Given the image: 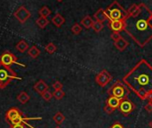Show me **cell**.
<instances>
[{"mask_svg":"<svg viewBox=\"0 0 152 128\" xmlns=\"http://www.w3.org/2000/svg\"><path fill=\"white\" fill-rule=\"evenodd\" d=\"M123 82L141 101L152 93V66L141 59L123 78Z\"/></svg>","mask_w":152,"mask_h":128,"instance_id":"6da1fadb","label":"cell"},{"mask_svg":"<svg viewBox=\"0 0 152 128\" xmlns=\"http://www.w3.org/2000/svg\"><path fill=\"white\" fill-rule=\"evenodd\" d=\"M140 5V9L124 20V30L140 47H143L152 39V28L149 24L152 13L143 3Z\"/></svg>","mask_w":152,"mask_h":128,"instance_id":"7a4b0ae2","label":"cell"},{"mask_svg":"<svg viewBox=\"0 0 152 128\" xmlns=\"http://www.w3.org/2000/svg\"><path fill=\"white\" fill-rule=\"evenodd\" d=\"M105 13L109 21H124L129 16L127 11L117 1H114L105 9Z\"/></svg>","mask_w":152,"mask_h":128,"instance_id":"3957f363","label":"cell"},{"mask_svg":"<svg viewBox=\"0 0 152 128\" xmlns=\"http://www.w3.org/2000/svg\"><path fill=\"white\" fill-rule=\"evenodd\" d=\"M107 94L109 96H114L118 98L119 100H124L128 98L130 94V89L126 86V85L120 80H117L107 91Z\"/></svg>","mask_w":152,"mask_h":128,"instance_id":"277c9868","label":"cell"},{"mask_svg":"<svg viewBox=\"0 0 152 128\" xmlns=\"http://www.w3.org/2000/svg\"><path fill=\"white\" fill-rule=\"evenodd\" d=\"M15 79L21 80L22 78H19L10 67H5L0 64V89H4L7 87V85Z\"/></svg>","mask_w":152,"mask_h":128,"instance_id":"5b68a950","label":"cell"},{"mask_svg":"<svg viewBox=\"0 0 152 128\" xmlns=\"http://www.w3.org/2000/svg\"><path fill=\"white\" fill-rule=\"evenodd\" d=\"M5 118L10 125L18 124H28L26 121L29 120V118L23 116V112L17 108H12L9 110H7V112L5 115Z\"/></svg>","mask_w":152,"mask_h":128,"instance_id":"8992f818","label":"cell"},{"mask_svg":"<svg viewBox=\"0 0 152 128\" xmlns=\"http://www.w3.org/2000/svg\"><path fill=\"white\" fill-rule=\"evenodd\" d=\"M0 64L5 67H10L13 64H16V65H21L23 67H25V65L21 64L17 61L16 56L9 51H6L5 52H3L0 55Z\"/></svg>","mask_w":152,"mask_h":128,"instance_id":"52a82bcc","label":"cell"},{"mask_svg":"<svg viewBox=\"0 0 152 128\" xmlns=\"http://www.w3.org/2000/svg\"><path fill=\"white\" fill-rule=\"evenodd\" d=\"M135 108H136L135 104L131 100L126 98V99H124L121 101L120 106H119V110L123 114V116H127L135 109Z\"/></svg>","mask_w":152,"mask_h":128,"instance_id":"ba28073f","label":"cell"},{"mask_svg":"<svg viewBox=\"0 0 152 128\" xmlns=\"http://www.w3.org/2000/svg\"><path fill=\"white\" fill-rule=\"evenodd\" d=\"M112 78H112L111 74H110L107 70H102L96 76L95 81H96V83H97L99 86L105 87L106 86H107V85L110 83V81L112 80Z\"/></svg>","mask_w":152,"mask_h":128,"instance_id":"9c48e42d","label":"cell"},{"mask_svg":"<svg viewBox=\"0 0 152 128\" xmlns=\"http://www.w3.org/2000/svg\"><path fill=\"white\" fill-rule=\"evenodd\" d=\"M14 15L21 23H24L28 19H30L31 14L25 6H21L15 12Z\"/></svg>","mask_w":152,"mask_h":128,"instance_id":"30bf717a","label":"cell"},{"mask_svg":"<svg viewBox=\"0 0 152 128\" xmlns=\"http://www.w3.org/2000/svg\"><path fill=\"white\" fill-rule=\"evenodd\" d=\"M109 27L113 32H120L124 30V21H110Z\"/></svg>","mask_w":152,"mask_h":128,"instance_id":"8fae6325","label":"cell"},{"mask_svg":"<svg viewBox=\"0 0 152 128\" xmlns=\"http://www.w3.org/2000/svg\"><path fill=\"white\" fill-rule=\"evenodd\" d=\"M34 90L40 95H42L45 92L48 91V86L46 84L44 80H39L33 86Z\"/></svg>","mask_w":152,"mask_h":128,"instance_id":"7c38bea8","label":"cell"},{"mask_svg":"<svg viewBox=\"0 0 152 128\" xmlns=\"http://www.w3.org/2000/svg\"><path fill=\"white\" fill-rule=\"evenodd\" d=\"M120 102H121V100H119L118 98L114 97V96H109V97L107 99V101H106L107 105L110 106V107L113 108L114 109H119Z\"/></svg>","mask_w":152,"mask_h":128,"instance_id":"4fadbf2b","label":"cell"},{"mask_svg":"<svg viewBox=\"0 0 152 128\" xmlns=\"http://www.w3.org/2000/svg\"><path fill=\"white\" fill-rule=\"evenodd\" d=\"M114 45H115V48H116L117 50H119V51L122 52V51L125 50V48L128 46L129 43H128L127 40H125V39L122 37L120 39H118L117 41H115V42L114 43Z\"/></svg>","mask_w":152,"mask_h":128,"instance_id":"5bb4252c","label":"cell"},{"mask_svg":"<svg viewBox=\"0 0 152 128\" xmlns=\"http://www.w3.org/2000/svg\"><path fill=\"white\" fill-rule=\"evenodd\" d=\"M94 18L97 22H105L106 20H107V16L105 13V10L103 9H99L95 14H94Z\"/></svg>","mask_w":152,"mask_h":128,"instance_id":"9a60e30c","label":"cell"},{"mask_svg":"<svg viewBox=\"0 0 152 128\" xmlns=\"http://www.w3.org/2000/svg\"><path fill=\"white\" fill-rule=\"evenodd\" d=\"M52 23L56 26V27H61L64 23V18L60 14H56L53 18H52Z\"/></svg>","mask_w":152,"mask_h":128,"instance_id":"2e32d148","label":"cell"},{"mask_svg":"<svg viewBox=\"0 0 152 128\" xmlns=\"http://www.w3.org/2000/svg\"><path fill=\"white\" fill-rule=\"evenodd\" d=\"M15 48L17 51H19L20 52H25L27 50H29V45L26 41L24 40H21L19 41L16 45H15Z\"/></svg>","mask_w":152,"mask_h":128,"instance_id":"e0dca14e","label":"cell"},{"mask_svg":"<svg viewBox=\"0 0 152 128\" xmlns=\"http://www.w3.org/2000/svg\"><path fill=\"white\" fill-rule=\"evenodd\" d=\"M93 23H94V22H93L92 18H91V16H89V15L85 16V17L81 21V24H82L85 29H91V28H92Z\"/></svg>","mask_w":152,"mask_h":128,"instance_id":"ac0fdd59","label":"cell"},{"mask_svg":"<svg viewBox=\"0 0 152 128\" xmlns=\"http://www.w3.org/2000/svg\"><path fill=\"white\" fill-rule=\"evenodd\" d=\"M28 54L30 57H31L32 59H36L37 57H39V55L40 54V50L36 46V45H32L29 50H28Z\"/></svg>","mask_w":152,"mask_h":128,"instance_id":"d6986e66","label":"cell"},{"mask_svg":"<svg viewBox=\"0 0 152 128\" xmlns=\"http://www.w3.org/2000/svg\"><path fill=\"white\" fill-rule=\"evenodd\" d=\"M17 100L19 101V102H21L22 104H25L30 101V95L26 93V92H21L18 95H17Z\"/></svg>","mask_w":152,"mask_h":128,"instance_id":"ffe728a7","label":"cell"},{"mask_svg":"<svg viewBox=\"0 0 152 128\" xmlns=\"http://www.w3.org/2000/svg\"><path fill=\"white\" fill-rule=\"evenodd\" d=\"M53 120L55 121V123H56V124L60 125V124H62L64 123V121L65 120V117H64V116L62 114V112L58 111V112H56V113L55 114V116H53Z\"/></svg>","mask_w":152,"mask_h":128,"instance_id":"44dd1931","label":"cell"},{"mask_svg":"<svg viewBox=\"0 0 152 128\" xmlns=\"http://www.w3.org/2000/svg\"><path fill=\"white\" fill-rule=\"evenodd\" d=\"M49 23L48 18H45V17H39V19L36 20V24L40 28V29H44L48 24Z\"/></svg>","mask_w":152,"mask_h":128,"instance_id":"7402d4cb","label":"cell"},{"mask_svg":"<svg viewBox=\"0 0 152 128\" xmlns=\"http://www.w3.org/2000/svg\"><path fill=\"white\" fill-rule=\"evenodd\" d=\"M39 15L41 17L48 18L51 14V11H50V9L48 6H43V7H41V9H39Z\"/></svg>","mask_w":152,"mask_h":128,"instance_id":"603a6c76","label":"cell"},{"mask_svg":"<svg viewBox=\"0 0 152 128\" xmlns=\"http://www.w3.org/2000/svg\"><path fill=\"white\" fill-rule=\"evenodd\" d=\"M104 29V25H103V22H94L93 23V26H92V29L97 32V33H99L102 29Z\"/></svg>","mask_w":152,"mask_h":128,"instance_id":"cb8c5ba5","label":"cell"},{"mask_svg":"<svg viewBox=\"0 0 152 128\" xmlns=\"http://www.w3.org/2000/svg\"><path fill=\"white\" fill-rule=\"evenodd\" d=\"M45 50L49 54H53L56 51V46L53 44V43H49L45 46Z\"/></svg>","mask_w":152,"mask_h":128,"instance_id":"d4e9b609","label":"cell"},{"mask_svg":"<svg viewBox=\"0 0 152 128\" xmlns=\"http://www.w3.org/2000/svg\"><path fill=\"white\" fill-rule=\"evenodd\" d=\"M82 30H83V28H82V26H81L80 24H78V23H75V24L72 27V29H71V31H72V34H74V35H78V34H80V33L82 32Z\"/></svg>","mask_w":152,"mask_h":128,"instance_id":"484cf974","label":"cell"},{"mask_svg":"<svg viewBox=\"0 0 152 128\" xmlns=\"http://www.w3.org/2000/svg\"><path fill=\"white\" fill-rule=\"evenodd\" d=\"M140 5H137V4H133L132 6H131L129 7V9L127 10L128 14L129 15H132L133 14H135L140 9Z\"/></svg>","mask_w":152,"mask_h":128,"instance_id":"4316f807","label":"cell"},{"mask_svg":"<svg viewBox=\"0 0 152 128\" xmlns=\"http://www.w3.org/2000/svg\"><path fill=\"white\" fill-rule=\"evenodd\" d=\"M64 96V92L63 90H57L53 93V97H55L56 100H61Z\"/></svg>","mask_w":152,"mask_h":128,"instance_id":"83f0119b","label":"cell"},{"mask_svg":"<svg viewBox=\"0 0 152 128\" xmlns=\"http://www.w3.org/2000/svg\"><path fill=\"white\" fill-rule=\"evenodd\" d=\"M41 96H42V98H43L46 101H49L52 99V97H53V93H52L51 92H49V91H47V92H45Z\"/></svg>","mask_w":152,"mask_h":128,"instance_id":"f1b7e54d","label":"cell"},{"mask_svg":"<svg viewBox=\"0 0 152 128\" xmlns=\"http://www.w3.org/2000/svg\"><path fill=\"white\" fill-rule=\"evenodd\" d=\"M53 88L55 91H57V90H62L63 89V84L59 81H56L53 85H52Z\"/></svg>","mask_w":152,"mask_h":128,"instance_id":"f546056e","label":"cell"},{"mask_svg":"<svg viewBox=\"0 0 152 128\" xmlns=\"http://www.w3.org/2000/svg\"><path fill=\"white\" fill-rule=\"evenodd\" d=\"M121 37H122V36L119 34V32H113V33L111 34V38L114 40V42L117 41V40L120 39Z\"/></svg>","mask_w":152,"mask_h":128,"instance_id":"4dcf8cb0","label":"cell"},{"mask_svg":"<svg viewBox=\"0 0 152 128\" xmlns=\"http://www.w3.org/2000/svg\"><path fill=\"white\" fill-rule=\"evenodd\" d=\"M114 110H115V109H114L113 108H111L110 106H108V105H107V104H106V106L104 107V111H105L107 115H111V114L114 112Z\"/></svg>","mask_w":152,"mask_h":128,"instance_id":"1f68e13d","label":"cell"},{"mask_svg":"<svg viewBox=\"0 0 152 128\" xmlns=\"http://www.w3.org/2000/svg\"><path fill=\"white\" fill-rule=\"evenodd\" d=\"M29 124H14L10 125V128H28Z\"/></svg>","mask_w":152,"mask_h":128,"instance_id":"d6a6232c","label":"cell"},{"mask_svg":"<svg viewBox=\"0 0 152 128\" xmlns=\"http://www.w3.org/2000/svg\"><path fill=\"white\" fill-rule=\"evenodd\" d=\"M109 128H124V126L121 124V123H119V122H115V124H113Z\"/></svg>","mask_w":152,"mask_h":128,"instance_id":"836d02e7","label":"cell"},{"mask_svg":"<svg viewBox=\"0 0 152 128\" xmlns=\"http://www.w3.org/2000/svg\"><path fill=\"white\" fill-rule=\"evenodd\" d=\"M144 108H145V109H146L148 112H149V113H151V112H152V106H151L149 103H148Z\"/></svg>","mask_w":152,"mask_h":128,"instance_id":"e575fe53","label":"cell"},{"mask_svg":"<svg viewBox=\"0 0 152 128\" xmlns=\"http://www.w3.org/2000/svg\"><path fill=\"white\" fill-rule=\"evenodd\" d=\"M149 24H150V26H151V28H152V14H151V16H150V18H149Z\"/></svg>","mask_w":152,"mask_h":128,"instance_id":"d590c367","label":"cell"},{"mask_svg":"<svg viewBox=\"0 0 152 128\" xmlns=\"http://www.w3.org/2000/svg\"><path fill=\"white\" fill-rule=\"evenodd\" d=\"M148 126H149L150 128H152V121H150V122H149V124H148Z\"/></svg>","mask_w":152,"mask_h":128,"instance_id":"8d00e7d4","label":"cell"},{"mask_svg":"<svg viewBox=\"0 0 152 128\" xmlns=\"http://www.w3.org/2000/svg\"><path fill=\"white\" fill-rule=\"evenodd\" d=\"M148 103L152 106V100H150V101H148Z\"/></svg>","mask_w":152,"mask_h":128,"instance_id":"74e56055","label":"cell"},{"mask_svg":"<svg viewBox=\"0 0 152 128\" xmlns=\"http://www.w3.org/2000/svg\"><path fill=\"white\" fill-rule=\"evenodd\" d=\"M56 1H57V2H62L63 0H56Z\"/></svg>","mask_w":152,"mask_h":128,"instance_id":"f35d334b","label":"cell"},{"mask_svg":"<svg viewBox=\"0 0 152 128\" xmlns=\"http://www.w3.org/2000/svg\"><path fill=\"white\" fill-rule=\"evenodd\" d=\"M55 128H61V127H59V126H56V127H55Z\"/></svg>","mask_w":152,"mask_h":128,"instance_id":"ab89813d","label":"cell"}]
</instances>
